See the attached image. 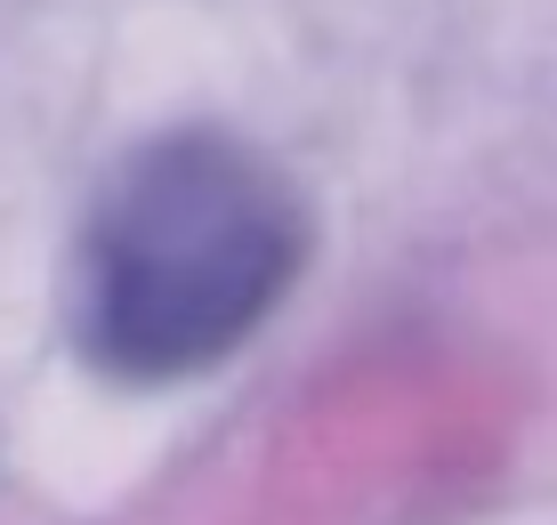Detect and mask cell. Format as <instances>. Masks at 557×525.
<instances>
[{
	"label": "cell",
	"instance_id": "1",
	"mask_svg": "<svg viewBox=\"0 0 557 525\" xmlns=\"http://www.w3.org/2000/svg\"><path fill=\"white\" fill-rule=\"evenodd\" d=\"M315 210L299 179L235 130H162L98 186L65 267V332L122 388L226 364L292 300Z\"/></svg>",
	"mask_w": 557,
	"mask_h": 525
}]
</instances>
